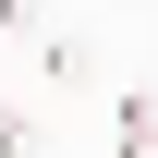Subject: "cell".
Listing matches in <instances>:
<instances>
[{"mask_svg":"<svg viewBox=\"0 0 158 158\" xmlns=\"http://www.w3.org/2000/svg\"><path fill=\"white\" fill-rule=\"evenodd\" d=\"M110 158H158V98H146V85L110 98Z\"/></svg>","mask_w":158,"mask_h":158,"instance_id":"1","label":"cell"},{"mask_svg":"<svg viewBox=\"0 0 158 158\" xmlns=\"http://www.w3.org/2000/svg\"><path fill=\"white\" fill-rule=\"evenodd\" d=\"M37 61H49L61 85H98V49H85V37H37Z\"/></svg>","mask_w":158,"mask_h":158,"instance_id":"2","label":"cell"},{"mask_svg":"<svg viewBox=\"0 0 158 158\" xmlns=\"http://www.w3.org/2000/svg\"><path fill=\"white\" fill-rule=\"evenodd\" d=\"M49 24V0H0V37H37Z\"/></svg>","mask_w":158,"mask_h":158,"instance_id":"3","label":"cell"},{"mask_svg":"<svg viewBox=\"0 0 158 158\" xmlns=\"http://www.w3.org/2000/svg\"><path fill=\"white\" fill-rule=\"evenodd\" d=\"M0 158H37V122L24 110H0Z\"/></svg>","mask_w":158,"mask_h":158,"instance_id":"4","label":"cell"}]
</instances>
